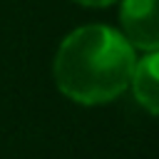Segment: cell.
I'll return each mask as SVG.
<instances>
[{"label":"cell","instance_id":"cell-1","mask_svg":"<svg viewBox=\"0 0 159 159\" xmlns=\"http://www.w3.org/2000/svg\"><path fill=\"white\" fill-rule=\"evenodd\" d=\"M134 47L107 25L70 32L55 55L57 89L77 104H104L129 87Z\"/></svg>","mask_w":159,"mask_h":159},{"label":"cell","instance_id":"cell-2","mask_svg":"<svg viewBox=\"0 0 159 159\" xmlns=\"http://www.w3.org/2000/svg\"><path fill=\"white\" fill-rule=\"evenodd\" d=\"M122 35L144 52L159 50V0H122Z\"/></svg>","mask_w":159,"mask_h":159},{"label":"cell","instance_id":"cell-3","mask_svg":"<svg viewBox=\"0 0 159 159\" xmlns=\"http://www.w3.org/2000/svg\"><path fill=\"white\" fill-rule=\"evenodd\" d=\"M137 102L152 112L159 114V50L144 55L139 62H134L132 80H129Z\"/></svg>","mask_w":159,"mask_h":159},{"label":"cell","instance_id":"cell-4","mask_svg":"<svg viewBox=\"0 0 159 159\" xmlns=\"http://www.w3.org/2000/svg\"><path fill=\"white\" fill-rule=\"evenodd\" d=\"M75 2L89 5V7H102V5H109V2H114V0H75Z\"/></svg>","mask_w":159,"mask_h":159}]
</instances>
